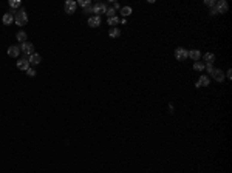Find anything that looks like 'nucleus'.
<instances>
[{"label": "nucleus", "mask_w": 232, "mask_h": 173, "mask_svg": "<svg viewBox=\"0 0 232 173\" xmlns=\"http://www.w3.org/2000/svg\"><path fill=\"white\" fill-rule=\"evenodd\" d=\"M88 25H90L91 28H97V26L101 25V17L99 16H91L90 19H88Z\"/></svg>", "instance_id": "10"}, {"label": "nucleus", "mask_w": 232, "mask_h": 173, "mask_svg": "<svg viewBox=\"0 0 232 173\" xmlns=\"http://www.w3.org/2000/svg\"><path fill=\"white\" fill-rule=\"evenodd\" d=\"M215 10H217L218 14H225V13H228V10H229L228 2H226V0H220V2H217V3H215Z\"/></svg>", "instance_id": "5"}, {"label": "nucleus", "mask_w": 232, "mask_h": 173, "mask_svg": "<svg viewBox=\"0 0 232 173\" xmlns=\"http://www.w3.org/2000/svg\"><path fill=\"white\" fill-rule=\"evenodd\" d=\"M107 22H109V25L112 26V28H115V25H118L119 23V19H118V17H109V20H107Z\"/></svg>", "instance_id": "19"}, {"label": "nucleus", "mask_w": 232, "mask_h": 173, "mask_svg": "<svg viewBox=\"0 0 232 173\" xmlns=\"http://www.w3.org/2000/svg\"><path fill=\"white\" fill-rule=\"evenodd\" d=\"M187 57H190L193 62H198V59L201 57V53H200V50H190L187 53Z\"/></svg>", "instance_id": "12"}, {"label": "nucleus", "mask_w": 232, "mask_h": 173, "mask_svg": "<svg viewBox=\"0 0 232 173\" xmlns=\"http://www.w3.org/2000/svg\"><path fill=\"white\" fill-rule=\"evenodd\" d=\"M20 54V47H16V45H11L10 48H8V56L11 57H17Z\"/></svg>", "instance_id": "11"}, {"label": "nucleus", "mask_w": 232, "mask_h": 173, "mask_svg": "<svg viewBox=\"0 0 232 173\" xmlns=\"http://www.w3.org/2000/svg\"><path fill=\"white\" fill-rule=\"evenodd\" d=\"M225 77H228V79L232 77V71H231V70H228V73H226V76H225Z\"/></svg>", "instance_id": "30"}, {"label": "nucleus", "mask_w": 232, "mask_h": 173, "mask_svg": "<svg viewBox=\"0 0 232 173\" xmlns=\"http://www.w3.org/2000/svg\"><path fill=\"white\" fill-rule=\"evenodd\" d=\"M121 14H122V19H126L132 14V6H122L121 8Z\"/></svg>", "instance_id": "17"}, {"label": "nucleus", "mask_w": 232, "mask_h": 173, "mask_svg": "<svg viewBox=\"0 0 232 173\" xmlns=\"http://www.w3.org/2000/svg\"><path fill=\"white\" fill-rule=\"evenodd\" d=\"M107 16H109V17H115L116 16V11L113 10V8H109V10H107V13H105Z\"/></svg>", "instance_id": "23"}, {"label": "nucleus", "mask_w": 232, "mask_h": 173, "mask_svg": "<svg viewBox=\"0 0 232 173\" xmlns=\"http://www.w3.org/2000/svg\"><path fill=\"white\" fill-rule=\"evenodd\" d=\"M109 36H110L112 39L119 37V36H121V30H119V28H116V26H115V28H110V31H109Z\"/></svg>", "instance_id": "16"}, {"label": "nucleus", "mask_w": 232, "mask_h": 173, "mask_svg": "<svg viewBox=\"0 0 232 173\" xmlns=\"http://www.w3.org/2000/svg\"><path fill=\"white\" fill-rule=\"evenodd\" d=\"M26 74H28L30 77H34V76H36V71H34V68H31V67H30L28 70H26Z\"/></svg>", "instance_id": "25"}, {"label": "nucleus", "mask_w": 232, "mask_h": 173, "mask_svg": "<svg viewBox=\"0 0 232 173\" xmlns=\"http://www.w3.org/2000/svg\"><path fill=\"white\" fill-rule=\"evenodd\" d=\"M17 68H19L20 71H26L30 68V60L26 59V57H23V59H20L19 62H17Z\"/></svg>", "instance_id": "8"}, {"label": "nucleus", "mask_w": 232, "mask_h": 173, "mask_svg": "<svg viewBox=\"0 0 232 173\" xmlns=\"http://www.w3.org/2000/svg\"><path fill=\"white\" fill-rule=\"evenodd\" d=\"M76 8H77V3L73 2V0H67V2L64 3V10L67 14H73L76 13Z\"/></svg>", "instance_id": "3"}, {"label": "nucleus", "mask_w": 232, "mask_h": 173, "mask_svg": "<svg viewBox=\"0 0 232 173\" xmlns=\"http://www.w3.org/2000/svg\"><path fill=\"white\" fill-rule=\"evenodd\" d=\"M210 84V80H209V77L206 76V74H201L200 76V79H198V82H197V84H195V87H207Z\"/></svg>", "instance_id": "9"}, {"label": "nucleus", "mask_w": 232, "mask_h": 173, "mask_svg": "<svg viewBox=\"0 0 232 173\" xmlns=\"http://www.w3.org/2000/svg\"><path fill=\"white\" fill-rule=\"evenodd\" d=\"M187 53H189V51H187V50H184V48H176L175 50V59L176 60H186L187 59Z\"/></svg>", "instance_id": "6"}, {"label": "nucleus", "mask_w": 232, "mask_h": 173, "mask_svg": "<svg viewBox=\"0 0 232 173\" xmlns=\"http://www.w3.org/2000/svg\"><path fill=\"white\" fill-rule=\"evenodd\" d=\"M84 13H85V14H91V13H93V6L90 5V6H87V8H84Z\"/></svg>", "instance_id": "26"}, {"label": "nucleus", "mask_w": 232, "mask_h": 173, "mask_svg": "<svg viewBox=\"0 0 232 173\" xmlns=\"http://www.w3.org/2000/svg\"><path fill=\"white\" fill-rule=\"evenodd\" d=\"M20 0H10V6L13 8V10H16V8H20Z\"/></svg>", "instance_id": "21"}, {"label": "nucleus", "mask_w": 232, "mask_h": 173, "mask_svg": "<svg viewBox=\"0 0 232 173\" xmlns=\"http://www.w3.org/2000/svg\"><path fill=\"white\" fill-rule=\"evenodd\" d=\"M209 14H210V16H215V14H218V13H217V10H215V6H213V8H210Z\"/></svg>", "instance_id": "28"}, {"label": "nucleus", "mask_w": 232, "mask_h": 173, "mask_svg": "<svg viewBox=\"0 0 232 173\" xmlns=\"http://www.w3.org/2000/svg\"><path fill=\"white\" fill-rule=\"evenodd\" d=\"M204 3H206L209 8H213V6H215V2H213V0H206Z\"/></svg>", "instance_id": "27"}, {"label": "nucleus", "mask_w": 232, "mask_h": 173, "mask_svg": "<svg viewBox=\"0 0 232 173\" xmlns=\"http://www.w3.org/2000/svg\"><path fill=\"white\" fill-rule=\"evenodd\" d=\"M14 22H16V25H19V26H23V25L28 23V14L25 13V10H19L14 14Z\"/></svg>", "instance_id": "1"}, {"label": "nucleus", "mask_w": 232, "mask_h": 173, "mask_svg": "<svg viewBox=\"0 0 232 173\" xmlns=\"http://www.w3.org/2000/svg\"><path fill=\"white\" fill-rule=\"evenodd\" d=\"M107 10H109V6H107L105 3H96V5H93V13L96 16H99V17H101V14H105Z\"/></svg>", "instance_id": "4"}, {"label": "nucleus", "mask_w": 232, "mask_h": 173, "mask_svg": "<svg viewBox=\"0 0 232 173\" xmlns=\"http://www.w3.org/2000/svg\"><path fill=\"white\" fill-rule=\"evenodd\" d=\"M204 65H206V67H204V70H207V73H209V74H212V73H213V70H215V68H213L212 65H209V63H204Z\"/></svg>", "instance_id": "24"}, {"label": "nucleus", "mask_w": 232, "mask_h": 173, "mask_svg": "<svg viewBox=\"0 0 232 173\" xmlns=\"http://www.w3.org/2000/svg\"><path fill=\"white\" fill-rule=\"evenodd\" d=\"M20 53H23L25 56H31V54L34 53V45L31 42H25L20 45Z\"/></svg>", "instance_id": "2"}, {"label": "nucleus", "mask_w": 232, "mask_h": 173, "mask_svg": "<svg viewBox=\"0 0 232 173\" xmlns=\"http://www.w3.org/2000/svg\"><path fill=\"white\" fill-rule=\"evenodd\" d=\"M204 67H206V65H204L203 62H195V63H193V70H195V71H203Z\"/></svg>", "instance_id": "20"}, {"label": "nucleus", "mask_w": 232, "mask_h": 173, "mask_svg": "<svg viewBox=\"0 0 232 173\" xmlns=\"http://www.w3.org/2000/svg\"><path fill=\"white\" fill-rule=\"evenodd\" d=\"M16 39L19 40L20 43H25V42H26V33H23V31H19V33L16 34Z\"/></svg>", "instance_id": "18"}, {"label": "nucleus", "mask_w": 232, "mask_h": 173, "mask_svg": "<svg viewBox=\"0 0 232 173\" xmlns=\"http://www.w3.org/2000/svg\"><path fill=\"white\" fill-rule=\"evenodd\" d=\"M212 77L215 79L217 82H223V80H225V73H223V70H213Z\"/></svg>", "instance_id": "13"}, {"label": "nucleus", "mask_w": 232, "mask_h": 173, "mask_svg": "<svg viewBox=\"0 0 232 173\" xmlns=\"http://www.w3.org/2000/svg\"><path fill=\"white\" fill-rule=\"evenodd\" d=\"M203 59H204V62H206V63L212 65V63L215 62V54H213V53H206V54L203 56Z\"/></svg>", "instance_id": "14"}, {"label": "nucleus", "mask_w": 232, "mask_h": 173, "mask_svg": "<svg viewBox=\"0 0 232 173\" xmlns=\"http://www.w3.org/2000/svg\"><path fill=\"white\" fill-rule=\"evenodd\" d=\"M77 5H81V6L87 8V6H90V0H79V2H77Z\"/></svg>", "instance_id": "22"}, {"label": "nucleus", "mask_w": 232, "mask_h": 173, "mask_svg": "<svg viewBox=\"0 0 232 173\" xmlns=\"http://www.w3.org/2000/svg\"><path fill=\"white\" fill-rule=\"evenodd\" d=\"M112 8H113V10H115V11H116V10H121V6H119V3H116V2L113 3V6H112Z\"/></svg>", "instance_id": "29"}, {"label": "nucleus", "mask_w": 232, "mask_h": 173, "mask_svg": "<svg viewBox=\"0 0 232 173\" xmlns=\"http://www.w3.org/2000/svg\"><path fill=\"white\" fill-rule=\"evenodd\" d=\"M28 60H30V65L36 67V65H39V63H40L42 57H40V54H37V53H33L31 56L28 57Z\"/></svg>", "instance_id": "7"}, {"label": "nucleus", "mask_w": 232, "mask_h": 173, "mask_svg": "<svg viewBox=\"0 0 232 173\" xmlns=\"http://www.w3.org/2000/svg\"><path fill=\"white\" fill-rule=\"evenodd\" d=\"M13 13H14V11H11V13H6V14L3 16V23H5V25H11V23H13V20H14V16H13Z\"/></svg>", "instance_id": "15"}]
</instances>
